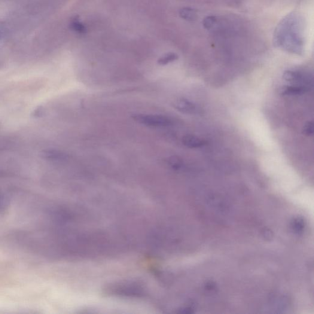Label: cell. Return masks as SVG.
<instances>
[{"label":"cell","mask_w":314,"mask_h":314,"mask_svg":"<svg viewBox=\"0 0 314 314\" xmlns=\"http://www.w3.org/2000/svg\"><path fill=\"white\" fill-rule=\"evenodd\" d=\"M300 18L291 14L280 23L274 34L275 43L280 48L294 54L303 53V39L302 36Z\"/></svg>","instance_id":"1"},{"label":"cell","mask_w":314,"mask_h":314,"mask_svg":"<svg viewBox=\"0 0 314 314\" xmlns=\"http://www.w3.org/2000/svg\"><path fill=\"white\" fill-rule=\"evenodd\" d=\"M133 118L137 123L151 127H164L171 126L172 121L168 117L161 115L135 114Z\"/></svg>","instance_id":"2"},{"label":"cell","mask_w":314,"mask_h":314,"mask_svg":"<svg viewBox=\"0 0 314 314\" xmlns=\"http://www.w3.org/2000/svg\"><path fill=\"white\" fill-rule=\"evenodd\" d=\"M283 79L295 85H305L309 87L313 86V76L300 70H288L283 73Z\"/></svg>","instance_id":"3"},{"label":"cell","mask_w":314,"mask_h":314,"mask_svg":"<svg viewBox=\"0 0 314 314\" xmlns=\"http://www.w3.org/2000/svg\"><path fill=\"white\" fill-rule=\"evenodd\" d=\"M174 106L179 111L185 114H198L200 112V109L197 107L196 105H195L190 101L185 99H180L176 101Z\"/></svg>","instance_id":"4"},{"label":"cell","mask_w":314,"mask_h":314,"mask_svg":"<svg viewBox=\"0 0 314 314\" xmlns=\"http://www.w3.org/2000/svg\"><path fill=\"white\" fill-rule=\"evenodd\" d=\"M310 87L301 85H286L280 90V94L282 95L295 96L301 95L308 92Z\"/></svg>","instance_id":"5"},{"label":"cell","mask_w":314,"mask_h":314,"mask_svg":"<svg viewBox=\"0 0 314 314\" xmlns=\"http://www.w3.org/2000/svg\"><path fill=\"white\" fill-rule=\"evenodd\" d=\"M183 144L188 148L197 149L203 147L206 144L204 139L193 135H187L182 139Z\"/></svg>","instance_id":"6"},{"label":"cell","mask_w":314,"mask_h":314,"mask_svg":"<svg viewBox=\"0 0 314 314\" xmlns=\"http://www.w3.org/2000/svg\"><path fill=\"white\" fill-rule=\"evenodd\" d=\"M69 26L73 31L81 33V34H83V33L86 32V28H85V27L79 21L77 17H75V19L71 21Z\"/></svg>","instance_id":"7"},{"label":"cell","mask_w":314,"mask_h":314,"mask_svg":"<svg viewBox=\"0 0 314 314\" xmlns=\"http://www.w3.org/2000/svg\"><path fill=\"white\" fill-rule=\"evenodd\" d=\"M178 56L175 53H168L158 59V63L160 65H166L178 60Z\"/></svg>","instance_id":"8"},{"label":"cell","mask_w":314,"mask_h":314,"mask_svg":"<svg viewBox=\"0 0 314 314\" xmlns=\"http://www.w3.org/2000/svg\"><path fill=\"white\" fill-rule=\"evenodd\" d=\"M180 15H181L183 19L189 20L194 19L196 14L191 9L184 8L180 11Z\"/></svg>","instance_id":"9"},{"label":"cell","mask_w":314,"mask_h":314,"mask_svg":"<svg viewBox=\"0 0 314 314\" xmlns=\"http://www.w3.org/2000/svg\"><path fill=\"white\" fill-rule=\"evenodd\" d=\"M303 133L307 136H312L313 134V124L312 122H308L305 124L303 128Z\"/></svg>","instance_id":"10"},{"label":"cell","mask_w":314,"mask_h":314,"mask_svg":"<svg viewBox=\"0 0 314 314\" xmlns=\"http://www.w3.org/2000/svg\"><path fill=\"white\" fill-rule=\"evenodd\" d=\"M170 165L174 169L178 170L182 166V161L179 158L173 157L168 160Z\"/></svg>","instance_id":"11"},{"label":"cell","mask_w":314,"mask_h":314,"mask_svg":"<svg viewBox=\"0 0 314 314\" xmlns=\"http://www.w3.org/2000/svg\"><path fill=\"white\" fill-rule=\"evenodd\" d=\"M5 29L4 27L0 26V40H2L5 36Z\"/></svg>","instance_id":"12"}]
</instances>
